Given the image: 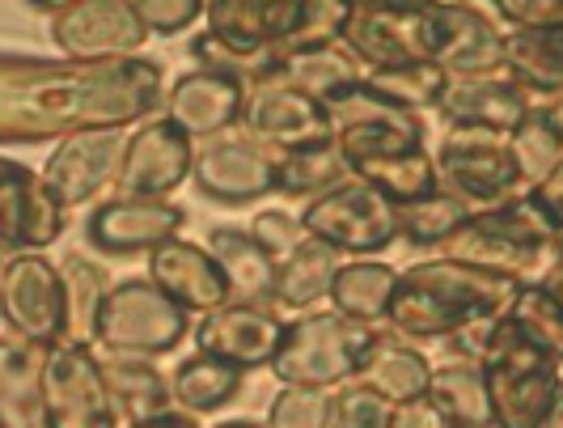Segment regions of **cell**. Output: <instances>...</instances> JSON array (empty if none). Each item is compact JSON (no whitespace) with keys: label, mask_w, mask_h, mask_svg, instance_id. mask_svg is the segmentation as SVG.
<instances>
[{"label":"cell","mask_w":563,"mask_h":428,"mask_svg":"<svg viewBox=\"0 0 563 428\" xmlns=\"http://www.w3.org/2000/svg\"><path fill=\"white\" fill-rule=\"evenodd\" d=\"M284 318H276L267 306H238L225 301L221 310L203 315L196 327V343L203 356H217L233 370H263L272 365L276 348L284 340Z\"/></svg>","instance_id":"obj_20"},{"label":"cell","mask_w":563,"mask_h":428,"mask_svg":"<svg viewBox=\"0 0 563 428\" xmlns=\"http://www.w3.org/2000/svg\"><path fill=\"white\" fill-rule=\"evenodd\" d=\"M331 407L335 395L318 386H284L272 399L267 428H331Z\"/></svg>","instance_id":"obj_42"},{"label":"cell","mask_w":563,"mask_h":428,"mask_svg":"<svg viewBox=\"0 0 563 428\" xmlns=\"http://www.w3.org/2000/svg\"><path fill=\"white\" fill-rule=\"evenodd\" d=\"M187 327V310H178L157 285L132 276L107 288L93 318V343L123 361H148L178 348Z\"/></svg>","instance_id":"obj_8"},{"label":"cell","mask_w":563,"mask_h":428,"mask_svg":"<svg viewBox=\"0 0 563 428\" xmlns=\"http://www.w3.org/2000/svg\"><path fill=\"white\" fill-rule=\"evenodd\" d=\"M471 217H475L471 204H462L457 196L437 187L432 196L398 208V233H402L407 242H416V246H437V242H450L453 233L466 226Z\"/></svg>","instance_id":"obj_39"},{"label":"cell","mask_w":563,"mask_h":428,"mask_svg":"<svg viewBox=\"0 0 563 428\" xmlns=\"http://www.w3.org/2000/svg\"><path fill=\"white\" fill-rule=\"evenodd\" d=\"M505 318L512 327H521L526 336H534L547 348H560L563 352V306L555 288H517Z\"/></svg>","instance_id":"obj_41"},{"label":"cell","mask_w":563,"mask_h":428,"mask_svg":"<svg viewBox=\"0 0 563 428\" xmlns=\"http://www.w3.org/2000/svg\"><path fill=\"white\" fill-rule=\"evenodd\" d=\"M347 183L343 157H339L335 141L318 144V149H297V153H280L276 162V191L288 200H318L331 187Z\"/></svg>","instance_id":"obj_37"},{"label":"cell","mask_w":563,"mask_h":428,"mask_svg":"<svg viewBox=\"0 0 563 428\" xmlns=\"http://www.w3.org/2000/svg\"><path fill=\"white\" fill-rule=\"evenodd\" d=\"M47 348L0 336V428H43Z\"/></svg>","instance_id":"obj_28"},{"label":"cell","mask_w":563,"mask_h":428,"mask_svg":"<svg viewBox=\"0 0 563 428\" xmlns=\"http://www.w3.org/2000/svg\"><path fill=\"white\" fill-rule=\"evenodd\" d=\"M420 9L423 4H395V0H365L347 4L343 26H339V47L368 73H386L423 59L420 52Z\"/></svg>","instance_id":"obj_15"},{"label":"cell","mask_w":563,"mask_h":428,"mask_svg":"<svg viewBox=\"0 0 563 428\" xmlns=\"http://www.w3.org/2000/svg\"><path fill=\"white\" fill-rule=\"evenodd\" d=\"M238 391H242V370H233V365L217 361V356H203V352H196L191 361H183L178 373H174V382H169V399L178 403L187 416L217 411Z\"/></svg>","instance_id":"obj_36"},{"label":"cell","mask_w":563,"mask_h":428,"mask_svg":"<svg viewBox=\"0 0 563 428\" xmlns=\"http://www.w3.org/2000/svg\"><path fill=\"white\" fill-rule=\"evenodd\" d=\"M276 162H280V153H272L263 144L212 136L208 144H199L191 171H196L203 196L221 204H251L276 191Z\"/></svg>","instance_id":"obj_19"},{"label":"cell","mask_w":563,"mask_h":428,"mask_svg":"<svg viewBox=\"0 0 563 428\" xmlns=\"http://www.w3.org/2000/svg\"><path fill=\"white\" fill-rule=\"evenodd\" d=\"M208 39L238 59L280 56L292 47L335 43L347 4L339 0H212Z\"/></svg>","instance_id":"obj_5"},{"label":"cell","mask_w":563,"mask_h":428,"mask_svg":"<svg viewBox=\"0 0 563 428\" xmlns=\"http://www.w3.org/2000/svg\"><path fill=\"white\" fill-rule=\"evenodd\" d=\"M517 285L483 272L457 259H428L407 267L395 281L386 318L395 322V331L416 336V340H450L453 331L483 322V318H500L512 301Z\"/></svg>","instance_id":"obj_3"},{"label":"cell","mask_w":563,"mask_h":428,"mask_svg":"<svg viewBox=\"0 0 563 428\" xmlns=\"http://www.w3.org/2000/svg\"><path fill=\"white\" fill-rule=\"evenodd\" d=\"M123 153H128V136L123 128H89L77 136H64L43 171L47 191L59 200V208H77V204L98 200L123 166Z\"/></svg>","instance_id":"obj_17"},{"label":"cell","mask_w":563,"mask_h":428,"mask_svg":"<svg viewBox=\"0 0 563 428\" xmlns=\"http://www.w3.org/2000/svg\"><path fill=\"white\" fill-rule=\"evenodd\" d=\"M496 13L517 30H563L560 0H500Z\"/></svg>","instance_id":"obj_46"},{"label":"cell","mask_w":563,"mask_h":428,"mask_svg":"<svg viewBox=\"0 0 563 428\" xmlns=\"http://www.w3.org/2000/svg\"><path fill=\"white\" fill-rule=\"evenodd\" d=\"M59 281H64V343H89L98 306L107 297V276L85 255H68L59 267Z\"/></svg>","instance_id":"obj_38"},{"label":"cell","mask_w":563,"mask_h":428,"mask_svg":"<svg viewBox=\"0 0 563 428\" xmlns=\"http://www.w3.org/2000/svg\"><path fill=\"white\" fill-rule=\"evenodd\" d=\"M132 428H199L196 416H178V411H162V416H153V420H141V425Z\"/></svg>","instance_id":"obj_48"},{"label":"cell","mask_w":563,"mask_h":428,"mask_svg":"<svg viewBox=\"0 0 563 428\" xmlns=\"http://www.w3.org/2000/svg\"><path fill=\"white\" fill-rule=\"evenodd\" d=\"M492 425L500 428H538L560 407V348L512 327L505 315L496 318L487 348L479 356Z\"/></svg>","instance_id":"obj_6"},{"label":"cell","mask_w":563,"mask_h":428,"mask_svg":"<svg viewBox=\"0 0 563 428\" xmlns=\"http://www.w3.org/2000/svg\"><path fill=\"white\" fill-rule=\"evenodd\" d=\"M297 221L310 242L331 246L335 255H377L398 238V208L356 178L318 196Z\"/></svg>","instance_id":"obj_10"},{"label":"cell","mask_w":563,"mask_h":428,"mask_svg":"<svg viewBox=\"0 0 563 428\" xmlns=\"http://www.w3.org/2000/svg\"><path fill=\"white\" fill-rule=\"evenodd\" d=\"M428 403L450 428H492V403L479 361H450L428 377Z\"/></svg>","instance_id":"obj_33"},{"label":"cell","mask_w":563,"mask_h":428,"mask_svg":"<svg viewBox=\"0 0 563 428\" xmlns=\"http://www.w3.org/2000/svg\"><path fill=\"white\" fill-rule=\"evenodd\" d=\"M254 242L267 251V255H292L301 242H306V229H301V221L292 217V212H284V208H272V212H258L254 217V226L246 229Z\"/></svg>","instance_id":"obj_44"},{"label":"cell","mask_w":563,"mask_h":428,"mask_svg":"<svg viewBox=\"0 0 563 428\" xmlns=\"http://www.w3.org/2000/svg\"><path fill=\"white\" fill-rule=\"evenodd\" d=\"M102 377H107L119 420L141 425V420H153L169 407V382L148 361L111 356V361H102Z\"/></svg>","instance_id":"obj_35"},{"label":"cell","mask_w":563,"mask_h":428,"mask_svg":"<svg viewBox=\"0 0 563 428\" xmlns=\"http://www.w3.org/2000/svg\"><path fill=\"white\" fill-rule=\"evenodd\" d=\"M217 428H267V425H258V420H225V425Z\"/></svg>","instance_id":"obj_49"},{"label":"cell","mask_w":563,"mask_h":428,"mask_svg":"<svg viewBox=\"0 0 563 428\" xmlns=\"http://www.w3.org/2000/svg\"><path fill=\"white\" fill-rule=\"evenodd\" d=\"M132 9H136V18H141V26L153 34H174V30L191 26L199 13H203V4L199 0H132Z\"/></svg>","instance_id":"obj_45"},{"label":"cell","mask_w":563,"mask_h":428,"mask_svg":"<svg viewBox=\"0 0 563 428\" xmlns=\"http://www.w3.org/2000/svg\"><path fill=\"white\" fill-rule=\"evenodd\" d=\"M395 281H398L395 267H386V263H377V259H361V263H343V267H339L327 297L335 301V315L373 327L377 318H386Z\"/></svg>","instance_id":"obj_34"},{"label":"cell","mask_w":563,"mask_h":428,"mask_svg":"<svg viewBox=\"0 0 563 428\" xmlns=\"http://www.w3.org/2000/svg\"><path fill=\"white\" fill-rule=\"evenodd\" d=\"M432 166H437V183H445V191L462 204H471L475 212L500 208V204L521 196V178H517L512 153H508V136H496V132L450 128Z\"/></svg>","instance_id":"obj_11"},{"label":"cell","mask_w":563,"mask_h":428,"mask_svg":"<svg viewBox=\"0 0 563 428\" xmlns=\"http://www.w3.org/2000/svg\"><path fill=\"white\" fill-rule=\"evenodd\" d=\"M203 251L221 267L229 285V301L272 310V288H276V267L280 263L267 255L246 229H212Z\"/></svg>","instance_id":"obj_27"},{"label":"cell","mask_w":563,"mask_h":428,"mask_svg":"<svg viewBox=\"0 0 563 428\" xmlns=\"http://www.w3.org/2000/svg\"><path fill=\"white\" fill-rule=\"evenodd\" d=\"M148 285H157L178 310H221L229 301V285L212 255L196 242H166L148 259Z\"/></svg>","instance_id":"obj_24"},{"label":"cell","mask_w":563,"mask_h":428,"mask_svg":"<svg viewBox=\"0 0 563 428\" xmlns=\"http://www.w3.org/2000/svg\"><path fill=\"white\" fill-rule=\"evenodd\" d=\"M4 171H9V157H0V174H4Z\"/></svg>","instance_id":"obj_50"},{"label":"cell","mask_w":563,"mask_h":428,"mask_svg":"<svg viewBox=\"0 0 563 428\" xmlns=\"http://www.w3.org/2000/svg\"><path fill=\"white\" fill-rule=\"evenodd\" d=\"M43 428H119V411L89 343H56L43 361Z\"/></svg>","instance_id":"obj_12"},{"label":"cell","mask_w":563,"mask_h":428,"mask_svg":"<svg viewBox=\"0 0 563 428\" xmlns=\"http://www.w3.org/2000/svg\"><path fill=\"white\" fill-rule=\"evenodd\" d=\"M508 153H512V166L521 187L534 191L538 183H547L551 174L563 171V119L560 102H542L526 114L512 136H508Z\"/></svg>","instance_id":"obj_32"},{"label":"cell","mask_w":563,"mask_h":428,"mask_svg":"<svg viewBox=\"0 0 563 428\" xmlns=\"http://www.w3.org/2000/svg\"><path fill=\"white\" fill-rule=\"evenodd\" d=\"M563 30H517L500 39L508 81L530 98L555 102L563 89Z\"/></svg>","instance_id":"obj_29"},{"label":"cell","mask_w":563,"mask_h":428,"mask_svg":"<svg viewBox=\"0 0 563 428\" xmlns=\"http://www.w3.org/2000/svg\"><path fill=\"white\" fill-rule=\"evenodd\" d=\"M390 403L365 386H347L331 407V428H386L390 425Z\"/></svg>","instance_id":"obj_43"},{"label":"cell","mask_w":563,"mask_h":428,"mask_svg":"<svg viewBox=\"0 0 563 428\" xmlns=\"http://www.w3.org/2000/svg\"><path fill=\"white\" fill-rule=\"evenodd\" d=\"M191 141L169 123L153 119L128 141L123 166H119V187L128 200H166L169 191L191 174Z\"/></svg>","instance_id":"obj_21"},{"label":"cell","mask_w":563,"mask_h":428,"mask_svg":"<svg viewBox=\"0 0 563 428\" xmlns=\"http://www.w3.org/2000/svg\"><path fill=\"white\" fill-rule=\"evenodd\" d=\"M162 64L128 59H18L0 56V144L64 141L89 128H123L162 111Z\"/></svg>","instance_id":"obj_1"},{"label":"cell","mask_w":563,"mask_h":428,"mask_svg":"<svg viewBox=\"0 0 563 428\" xmlns=\"http://www.w3.org/2000/svg\"><path fill=\"white\" fill-rule=\"evenodd\" d=\"M386 428H450L445 425V416L428 403V395L423 399H411V403H398L395 411H390V425Z\"/></svg>","instance_id":"obj_47"},{"label":"cell","mask_w":563,"mask_h":428,"mask_svg":"<svg viewBox=\"0 0 563 428\" xmlns=\"http://www.w3.org/2000/svg\"><path fill=\"white\" fill-rule=\"evenodd\" d=\"M0 315L34 348L64 343V281L47 255H18L0 267Z\"/></svg>","instance_id":"obj_13"},{"label":"cell","mask_w":563,"mask_h":428,"mask_svg":"<svg viewBox=\"0 0 563 428\" xmlns=\"http://www.w3.org/2000/svg\"><path fill=\"white\" fill-rule=\"evenodd\" d=\"M56 22H52V39L64 52V59H128L136 56L148 39L141 26L132 0H68L56 4Z\"/></svg>","instance_id":"obj_16"},{"label":"cell","mask_w":563,"mask_h":428,"mask_svg":"<svg viewBox=\"0 0 563 428\" xmlns=\"http://www.w3.org/2000/svg\"><path fill=\"white\" fill-rule=\"evenodd\" d=\"M483 272H496L517 288L560 293V226H551L526 196L475 212L450 238V255Z\"/></svg>","instance_id":"obj_4"},{"label":"cell","mask_w":563,"mask_h":428,"mask_svg":"<svg viewBox=\"0 0 563 428\" xmlns=\"http://www.w3.org/2000/svg\"><path fill=\"white\" fill-rule=\"evenodd\" d=\"M339 267H343V263H339V255L331 251V246H322V242H310V238H306V242L276 267L272 315L284 318V315H301V310H310L313 301H322V297L331 293V281H335Z\"/></svg>","instance_id":"obj_31"},{"label":"cell","mask_w":563,"mask_h":428,"mask_svg":"<svg viewBox=\"0 0 563 428\" xmlns=\"http://www.w3.org/2000/svg\"><path fill=\"white\" fill-rule=\"evenodd\" d=\"M242 94L246 86L229 73H212V68H196L187 77H178L166 98V119L187 136H221L229 123H238L242 111Z\"/></svg>","instance_id":"obj_23"},{"label":"cell","mask_w":563,"mask_h":428,"mask_svg":"<svg viewBox=\"0 0 563 428\" xmlns=\"http://www.w3.org/2000/svg\"><path fill=\"white\" fill-rule=\"evenodd\" d=\"M68 226V212L47 191V183L22 162H9L0 174V259L38 255V246H52Z\"/></svg>","instance_id":"obj_18"},{"label":"cell","mask_w":563,"mask_h":428,"mask_svg":"<svg viewBox=\"0 0 563 428\" xmlns=\"http://www.w3.org/2000/svg\"><path fill=\"white\" fill-rule=\"evenodd\" d=\"M238 123H242L246 141L263 144L272 153H297V149H318V144L335 141L327 111L313 98L280 86V81H263V86L246 89Z\"/></svg>","instance_id":"obj_14"},{"label":"cell","mask_w":563,"mask_h":428,"mask_svg":"<svg viewBox=\"0 0 563 428\" xmlns=\"http://www.w3.org/2000/svg\"><path fill=\"white\" fill-rule=\"evenodd\" d=\"M428 356L411 343L395 340V336H377L373 348H368L365 365L356 370V386H365L373 395L398 407V403H411L428 395Z\"/></svg>","instance_id":"obj_30"},{"label":"cell","mask_w":563,"mask_h":428,"mask_svg":"<svg viewBox=\"0 0 563 428\" xmlns=\"http://www.w3.org/2000/svg\"><path fill=\"white\" fill-rule=\"evenodd\" d=\"M377 331L343 315H306L284 327V340L272 356V370L284 386H318L331 391L335 382H352L365 365Z\"/></svg>","instance_id":"obj_7"},{"label":"cell","mask_w":563,"mask_h":428,"mask_svg":"<svg viewBox=\"0 0 563 428\" xmlns=\"http://www.w3.org/2000/svg\"><path fill=\"white\" fill-rule=\"evenodd\" d=\"M187 226V212L178 204L166 200H111L98 212H89L85 238L89 246L107 251V255H136V251H157L178 238V229Z\"/></svg>","instance_id":"obj_22"},{"label":"cell","mask_w":563,"mask_h":428,"mask_svg":"<svg viewBox=\"0 0 563 428\" xmlns=\"http://www.w3.org/2000/svg\"><path fill=\"white\" fill-rule=\"evenodd\" d=\"M322 111L335 128V149L343 157V171L356 183L382 191L395 208H407V204L423 200L441 187L437 166L423 149L420 114L390 107L365 81L343 89Z\"/></svg>","instance_id":"obj_2"},{"label":"cell","mask_w":563,"mask_h":428,"mask_svg":"<svg viewBox=\"0 0 563 428\" xmlns=\"http://www.w3.org/2000/svg\"><path fill=\"white\" fill-rule=\"evenodd\" d=\"M365 86L386 98L398 111H437L441 94H445V77L428 64V59H416V64H402V68H386V73H365Z\"/></svg>","instance_id":"obj_40"},{"label":"cell","mask_w":563,"mask_h":428,"mask_svg":"<svg viewBox=\"0 0 563 428\" xmlns=\"http://www.w3.org/2000/svg\"><path fill=\"white\" fill-rule=\"evenodd\" d=\"M538 102L517 89L512 81H462V86H445L437 111L450 119L453 128H475V132H496V136H512V128L534 111Z\"/></svg>","instance_id":"obj_25"},{"label":"cell","mask_w":563,"mask_h":428,"mask_svg":"<svg viewBox=\"0 0 563 428\" xmlns=\"http://www.w3.org/2000/svg\"><path fill=\"white\" fill-rule=\"evenodd\" d=\"M420 52L445 77V86L508 77L500 59V34L475 4H423Z\"/></svg>","instance_id":"obj_9"},{"label":"cell","mask_w":563,"mask_h":428,"mask_svg":"<svg viewBox=\"0 0 563 428\" xmlns=\"http://www.w3.org/2000/svg\"><path fill=\"white\" fill-rule=\"evenodd\" d=\"M272 81L306 94L318 107H327L343 89L361 86L365 81V68L347 56L339 43H313V47L280 52L276 68H272Z\"/></svg>","instance_id":"obj_26"}]
</instances>
